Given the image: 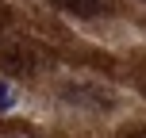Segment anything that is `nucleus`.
<instances>
[{"label": "nucleus", "mask_w": 146, "mask_h": 138, "mask_svg": "<svg viewBox=\"0 0 146 138\" xmlns=\"http://www.w3.org/2000/svg\"><path fill=\"white\" fill-rule=\"evenodd\" d=\"M12 108H15V85L0 81V111H12Z\"/></svg>", "instance_id": "obj_2"}, {"label": "nucleus", "mask_w": 146, "mask_h": 138, "mask_svg": "<svg viewBox=\"0 0 146 138\" xmlns=\"http://www.w3.org/2000/svg\"><path fill=\"white\" fill-rule=\"evenodd\" d=\"M54 4L66 8V12H73V15H85V19L108 12V0H54Z\"/></svg>", "instance_id": "obj_1"}, {"label": "nucleus", "mask_w": 146, "mask_h": 138, "mask_svg": "<svg viewBox=\"0 0 146 138\" xmlns=\"http://www.w3.org/2000/svg\"><path fill=\"white\" fill-rule=\"evenodd\" d=\"M131 138H146V131H135V134H131Z\"/></svg>", "instance_id": "obj_3"}]
</instances>
